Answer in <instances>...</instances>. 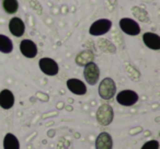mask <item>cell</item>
I'll use <instances>...</instances> for the list:
<instances>
[{"label":"cell","instance_id":"obj_16","mask_svg":"<svg viewBox=\"0 0 160 149\" xmlns=\"http://www.w3.org/2000/svg\"><path fill=\"white\" fill-rule=\"evenodd\" d=\"M13 51V43L7 35L0 34V52L2 54H10Z\"/></svg>","mask_w":160,"mask_h":149},{"label":"cell","instance_id":"obj_10","mask_svg":"<svg viewBox=\"0 0 160 149\" xmlns=\"http://www.w3.org/2000/svg\"><path fill=\"white\" fill-rule=\"evenodd\" d=\"M9 31L16 37H20L25 32V24L19 17H14L9 21Z\"/></svg>","mask_w":160,"mask_h":149},{"label":"cell","instance_id":"obj_13","mask_svg":"<svg viewBox=\"0 0 160 149\" xmlns=\"http://www.w3.org/2000/svg\"><path fill=\"white\" fill-rule=\"evenodd\" d=\"M14 105V94L9 89L0 91V107L3 110H10Z\"/></svg>","mask_w":160,"mask_h":149},{"label":"cell","instance_id":"obj_5","mask_svg":"<svg viewBox=\"0 0 160 149\" xmlns=\"http://www.w3.org/2000/svg\"><path fill=\"white\" fill-rule=\"evenodd\" d=\"M138 94L133 90H122L116 94V101L123 107H132L138 101Z\"/></svg>","mask_w":160,"mask_h":149},{"label":"cell","instance_id":"obj_11","mask_svg":"<svg viewBox=\"0 0 160 149\" xmlns=\"http://www.w3.org/2000/svg\"><path fill=\"white\" fill-rule=\"evenodd\" d=\"M142 41L149 49L159 51L160 49V36L152 32H146L142 35Z\"/></svg>","mask_w":160,"mask_h":149},{"label":"cell","instance_id":"obj_4","mask_svg":"<svg viewBox=\"0 0 160 149\" xmlns=\"http://www.w3.org/2000/svg\"><path fill=\"white\" fill-rule=\"evenodd\" d=\"M83 77L87 83H89L90 86L97 85L100 78V68L98 67V65L94 64L93 62L86 65L85 70H83Z\"/></svg>","mask_w":160,"mask_h":149},{"label":"cell","instance_id":"obj_6","mask_svg":"<svg viewBox=\"0 0 160 149\" xmlns=\"http://www.w3.org/2000/svg\"><path fill=\"white\" fill-rule=\"evenodd\" d=\"M38 66L43 73L47 75V76H56L59 71V67L58 64L49 57H43L38 62Z\"/></svg>","mask_w":160,"mask_h":149},{"label":"cell","instance_id":"obj_1","mask_svg":"<svg viewBox=\"0 0 160 149\" xmlns=\"http://www.w3.org/2000/svg\"><path fill=\"white\" fill-rule=\"evenodd\" d=\"M99 96L103 100H111L116 94V85L112 78H104L99 83Z\"/></svg>","mask_w":160,"mask_h":149},{"label":"cell","instance_id":"obj_14","mask_svg":"<svg viewBox=\"0 0 160 149\" xmlns=\"http://www.w3.org/2000/svg\"><path fill=\"white\" fill-rule=\"evenodd\" d=\"M93 59H94V55L91 51H82L76 56L75 62L78 66L85 67L86 65H88L89 62H93Z\"/></svg>","mask_w":160,"mask_h":149},{"label":"cell","instance_id":"obj_8","mask_svg":"<svg viewBox=\"0 0 160 149\" xmlns=\"http://www.w3.org/2000/svg\"><path fill=\"white\" fill-rule=\"evenodd\" d=\"M67 88L71 93L76 94V96H83L87 93V86L85 85V82L77 78H70L67 80L66 82Z\"/></svg>","mask_w":160,"mask_h":149},{"label":"cell","instance_id":"obj_18","mask_svg":"<svg viewBox=\"0 0 160 149\" xmlns=\"http://www.w3.org/2000/svg\"><path fill=\"white\" fill-rule=\"evenodd\" d=\"M140 149H159V142L155 139L148 140V142L142 145V147Z\"/></svg>","mask_w":160,"mask_h":149},{"label":"cell","instance_id":"obj_3","mask_svg":"<svg viewBox=\"0 0 160 149\" xmlns=\"http://www.w3.org/2000/svg\"><path fill=\"white\" fill-rule=\"evenodd\" d=\"M111 27H112V22L109 19H100V20L94 21L90 25L89 33L92 36H101L107 34L111 30Z\"/></svg>","mask_w":160,"mask_h":149},{"label":"cell","instance_id":"obj_9","mask_svg":"<svg viewBox=\"0 0 160 149\" xmlns=\"http://www.w3.org/2000/svg\"><path fill=\"white\" fill-rule=\"evenodd\" d=\"M20 51L24 57L34 58L38 55V46L31 40H22L20 43Z\"/></svg>","mask_w":160,"mask_h":149},{"label":"cell","instance_id":"obj_12","mask_svg":"<svg viewBox=\"0 0 160 149\" xmlns=\"http://www.w3.org/2000/svg\"><path fill=\"white\" fill-rule=\"evenodd\" d=\"M113 148V139L112 136L107 132H103L98 135L96 139V149H112Z\"/></svg>","mask_w":160,"mask_h":149},{"label":"cell","instance_id":"obj_7","mask_svg":"<svg viewBox=\"0 0 160 149\" xmlns=\"http://www.w3.org/2000/svg\"><path fill=\"white\" fill-rule=\"evenodd\" d=\"M120 27L125 34L136 36L140 33V27L136 21L129 18H123L120 20Z\"/></svg>","mask_w":160,"mask_h":149},{"label":"cell","instance_id":"obj_17","mask_svg":"<svg viewBox=\"0 0 160 149\" xmlns=\"http://www.w3.org/2000/svg\"><path fill=\"white\" fill-rule=\"evenodd\" d=\"M2 8L8 14L17 13V11H18V9H19L18 0H3Z\"/></svg>","mask_w":160,"mask_h":149},{"label":"cell","instance_id":"obj_2","mask_svg":"<svg viewBox=\"0 0 160 149\" xmlns=\"http://www.w3.org/2000/svg\"><path fill=\"white\" fill-rule=\"evenodd\" d=\"M97 121L102 126H108L114 118V111L110 104H102L97 111Z\"/></svg>","mask_w":160,"mask_h":149},{"label":"cell","instance_id":"obj_15","mask_svg":"<svg viewBox=\"0 0 160 149\" xmlns=\"http://www.w3.org/2000/svg\"><path fill=\"white\" fill-rule=\"evenodd\" d=\"M3 149H20V142L16 135L11 133L6 134L3 138Z\"/></svg>","mask_w":160,"mask_h":149}]
</instances>
